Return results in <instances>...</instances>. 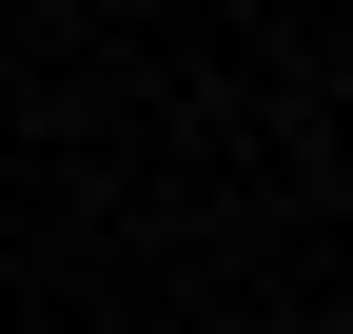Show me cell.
I'll use <instances>...</instances> for the list:
<instances>
[]
</instances>
